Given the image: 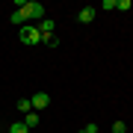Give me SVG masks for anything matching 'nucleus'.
<instances>
[{"mask_svg": "<svg viewBox=\"0 0 133 133\" xmlns=\"http://www.w3.org/2000/svg\"><path fill=\"white\" fill-rule=\"evenodd\" d=\"M38 121H42V115H38L36 109H33V112H27V115H24V124H27V127H36Z\"/></svg>", "mask_w": 133, "mask_h": 133, "instance_id": "nucleus-7", "label": "nucleus"}, {"mask_svg": "<svg viewBox=\"0 0 133 133\" xmlns=\"http://www.w3.org/2000/svg\"><path fill=\"white\" fill-rule=\"evenodd\" d=\"M112 133H127V124H124V121H115L112 124Z\"/></svg>", "mask_w": 133, "mask_h": 133, "instance_id": "nucleus-11", "label": "nucleus"}, {"mask_svg": "<svg viewBox=\"0 0 133 133\" xmlns=\"http://www.w3.org/2000/svg\"><path fill=\"white\" fill-rule=\"evenodd\" d=\"M77 21H80V24H92V21H95V6H83V9L77 12Z\"/></svg>", "mask_w": 133, "mask_h": 133, "instance_id": "nucleus-6", "label": "nucleus"}, {"mask_svg": "<svg viewBox=\"0 0 133 133\" xmlns=\"http://www.w3.org/2000/svg\"><path fill=\"white\" fill-rule=\"evenodd\" d=\"M127 133H130V130H127Z\"/></svg>", "mask_w": 133, "mask_h": 133, "instance_id": "nucleus-14", "label": "nucleus"}, {"mask_svg": "<svg viewBox=\"0 0 133 133\" xmlns=\"http://www.w3.org/2000/svg\"><path fill=\"white\" fill-rule=\"evenodd\" d=\"M53 18H44V21H38V33H42V42H48V38L53 36Z\"/></svg>", "mask_w": 133, "mask_h": 133, "instance_id": "nucleus-5", "label": "nucleus"}, {"mask_svg": "<svg viewBox=\"0 0 133 133\" xmlns=\"http://www.w3.org/2000/svg\"><path fill=\"white\" fill-rule=\"evenodd\" d=\"M30 104H33V109H36V112H38V109H48L50 95H48V92H36V95L30 98Z\"/></svg>", "mask_w": 133, "mask_h": 133, "instance_id": "nucleus-3", "label": "nucleus"}, {"mask_svg": "<svg viewBox=\"0 0 133 133\" xmlns=\"http://www.w3.org/2000/svg\"><path fill=\"white\" fill-rule=\"evenodd\" d=\"M18 38H21V44H30V48L42 44V33H38L36 24H24V27L18 30Z\"/></svg>", "mask_w": 133, "mask_h": 133, "instance_id": "nucleus-1", "label": "nucleus"}, {"mask_svg": "<svg viewBox=\"0 0 133 133\" xmlns=\"http://www.w3.org/2000/svg\"><path fill=\"white\" fill-rule=\"evenodd\" d=\"M9 133H30V127L24 121H15V124H9Z\"/></svg>", "mask_w": 133, "mask_h": 133, "instance_id": "nucleus-9", "label": "nucleus"}, {"mask_svg": "<svg viewBox=\"0 0 133 133\" xmlns=\"http://www.w3.org/2000/svg\"><path fill=\"white\" fill-rule=\"evenodd\" d=\"M83 130H86V133H98V124H95V121H92V124H86V127H83Z\"/></svg>", "mask_w": 133, "mask_h": 133, "instance_id": "nucleus-12", "label": "nucleus"}, {"mask_svg": "<svg viewBox=\"0 0 133 133\" xmlns=\"http://www.w3.org/2000/svg\"><path fill=\"white\" fill-rule=\"evenodd\" d=\"M15 107H18V109H21L24 115H27V112H33V104H30V98H21V101H18Z\"/></svg>", "mask_w": 133, "mask_h": 133, "instance_id": "nucleus-8", "label": "nucleus"}, {"mask_svg": "<svg viewBox=\"0 0 133 133\" xmlns=\"http://www.w3.org/2000/svg\"><path fill=\"white\" fill-rule=\"evenodd\" d=\"M77 133H86V130H77Z\"/></svg>", "mask_w": 133, "mask_h": 133, "instance_id": "nucleus-13", "label": "nucleus"}, {"mask_svg": "<svg viewBox=\"0 0 133 133\" xmlns=\"http://www.w3.org/2000/svg\"><path fill=\"white\" fill-rule=\"evenodd\" d=\"M27 15H30V21H44L48 18V15H44V6L36 3V0H27Z\"/></svg>", "mask_w": 133, "mask_h": 133, "instance_id": "nucleus-2", "label": "nucleus"}, {"mask_svg": "<svg viewBox=\"0 0 133 133\" xmlns=\"http://www.w3.org/2000/svg\"><path fill=\"white\" fill-rule=\"evenodd\" d=\"M9 21H12V24H18V27H24L27 21H30V15H27V3L21 6V9H15V12L9 15Z\"/></svg>", "mask_w": 133, "mask_h": 133, "instance_id": "nucleus-4", "label": "nucleus"}, {"mask_svg": "<svg viewBox=\"0 0 133 133\" xmlns=\"http://www.w3.org/2000/svg\"><path fill=\"white\" fill-rule=\"evenodd\" d=\"M130 6H133V3H130V0H118V3H115V9H118V12H127V9H130Z\"/></svg>", "mask_w": 133, "mask_h": 133, "instance_id": "nucleus-10", "label": "nucleus"}]
</instances>
